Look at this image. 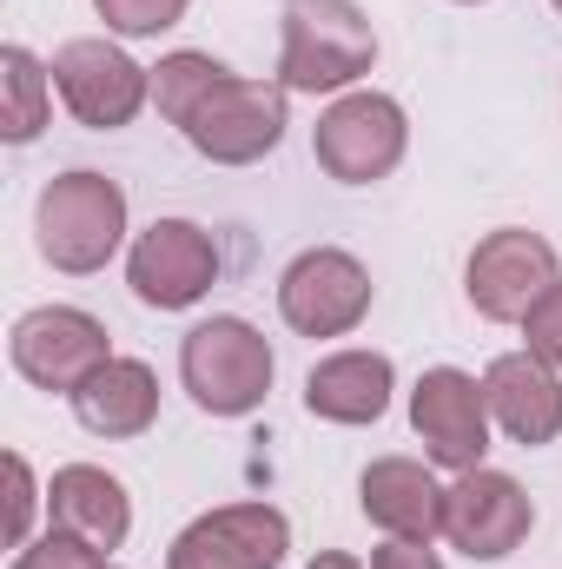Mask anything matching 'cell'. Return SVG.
I'll return each mask as SVG.
<instances>
[{
    "label": "cell",
    "mask_w": 562,
    "mask_h": 569,
    "mask_svg": "<svg viewBox=\"0 0 562 569\" xmlns=\"http://www.w3.org/2000/svg\"><path fill=\"white\" fill-rule=\"evenodd\" d=\"M279 311L298 338H344L371 311V272L338 246H311L284 266Z\"/></svg>",
    "instance_id": "ba28073f"
},
{
    "label": "cell",
    "mask_w": 562,
    "mask_h": 569,
    "mask_svg": "<svg viewBox=\"0 0 562 569\" xmlns=\"http://www.w3.org/2000/svg\"><path fill=\"white\" fill-rule=\"evenodd\" d=\"M291 550V523L272 503H225L185 523L165 550V569H279Z\"/></svg>",
    "instance_id": "30bf717a"
},
{
    "label": "cell",
    "mask_w": 562,
    "mask_h": 569,
    "mask_svg": "<svg viewBox=\"0 0 562 569\" xmlns=\"http://www.w3.org/2000/svg\"><path fill=\"white\" fill-rule=\"evenodd\" d=\"M53 87H60V100H67V113L80 127L120 133V127L140 120L145 93H152V73H145L133 53L107 47V40H67L53 53Z\"/></svg>",
    "instance_id": "52a82bcc"
},
{
    "label": "cell",
    "mask_w": 562,
    "mask_h": 569,
    "mask_svg": "<svg viewBox=\"0 0 562 569\" xmlns=\"http://www.w3.org/2000/svg\"><path fill=\"white\" fill-rule=\"evenodd\" d=\"M33 232H40V259L53 272H100L120 239H127V192L107 172H60L47 179L40 206H33Z\"/></svg>",
    "instance_id": "7a4b0ae2"
},
{
    "label": "cell",
    "mask_w": 562,
    "mask_h": 569,
    "mask_svg": "<svg viewBox=\"0 0 562 569\" xmlns=\"http://www.w3.org/2000/svg\"><path fill=\"white\" fill-rule=\"evenodd\" d=\"M483 398H490V425L523 450H543L562 437V378L556 365H543L536 351H510L483 371Z\"/></svg>",
    "instance_id": "5bb4252c"
},
{
    "label": "cell",
    "mask_w": 562,
    "mask_h": 569,
    "mask_svg": "<svg viewBox=\"0 0 562 569\" xmlns=\"http://www.w3.org/2000/svg\"><path fill=\"white\" fill-rule=\"evenodd\" d=\"M47 107H53V67H40L27 47H7L0 53V140H40Z\"/></svg>",
    "instance_id": "d6986e66"
},
{
    "label": "cell",
    "mask_w": 562,
    "mask_h": 569,
    "mask_svg": "<svg viewBox=\"0 0 562 569\" xmlns=\"http://www.w3.org/2000/svg\"><path fill=\"white\" fill-rule=\"evenodd\" d=\"M556 284H562L556 246L543 232H523V226L490 232L463 266V291L490 325H523L536 311V298H550Z\"/></svg>",
    "instance_id": "5b68a950"
},
{
    "label": "cell",
    "mask_w": 562,
    "mask_h": 569,
    "mask_svg": "<svg viewBox=\"0 0 562 569\" xmlns=\"http://www.w3.org/2000/svg\"><path fill=\"white\" fill-rule=\"evenodd\" d=\"M404 140H411V127L391 93H344L318 113L311 152L338 186H371L404 159Z\"/></svg>",
    "instance_id": "8992f818"
},
{
    "label": "cell",
    "mask_w": 562,
    "mask_h": 569,
    "mask_svg": "<svg viewBox=\"0 0 562 569\" xmlns=\"http://www.w3.org/2000/svg\"><path fill=\"white\" fill-rule=\"evenodd\" d=\"M7 543L13 550H27V523H33V503H40V490H33V470H27V457L13 450L7 457Z\"/></svg>",
    "instance_id": "603a6c76"
},
{
    "label": "cell",
    "mask_w": 562,
    "mask_h": 569,
    "mask_svg": "<svg viewBox=\"0 0 562 569\" xmlns=\"http://www.w3.org/2000/svg\"><path fill=\"white\" fill-rule=\"evenodd\" d=\"M556 13H562V0H556Z\"/></svg>",
    "instance_id": "83f0119b"
},
{
    "label": "cell",
    "mask_w": 562,
    "mask_h": 569,
    "mask_svg": "<svg viewBox=\"0 0 562 569\" xmlns=\"http://www.w3.org/2000/svg\"><path fill=\"white\" fill-rule=\"evenodd\" d=\"M371 569H443V563H436L430 543H398V537H391V543L371 557Z\"/></svg>",
    "instance_id": "d4e9b609"
},
{
    "label": "cell",
    "mask_w": 562,
    "mask_h": 569,
    "mask_svg": "<svg viewBox=\"0 0 562 569\" xmlns=\"http://www.w3.org/2000/svg\"><path fill=\"white\" fill-rule=\"evenodd\" d=\"M391 385H398V371L384 351H338V358L311 365L304 405L324 425H378L391 411Z\"/></svg>",
    "instance_id": "2e32d148"
},
{
    "label": "cell",
    "mask_w": 562,
    "mask_h": 569,
    "mask_svg": "<svg viewBox=\"0 0 562 569\" xmlns=\"http://www.w3.org/2000/svg\"><path fill=\"white\" fill-rule=\"evenodd\" d=\"M523 338H530V351H536L543 365L562 371V284L550 291V298H536V311L523 318Z\"/></svg>",
    "instance_id": "cb8c5ba5"
},
{
    "label": "cell",
    "mask_w": 562,
    "mask_h": 569,
    "mask_svg": "<svg viewBox=\"0 0 562 569\" xmlns=\"http://www.w3.org/2000/svg\"><path fill=\"white\" fill-rule=\"evenodd\" d=\"M411 425H418L430 463H443V470L463 477L490 450V398H483V385L470 371L436 365V371H423L418 391H411Z\"/></svg>",
    "instance_id": "7c38bea8"
},
{
    "label": "cell",
    "mask_w": 562,
    "mask_h": 569,
    "mask_svg": "<svg viewBox=\"0 0 562 569\" xmlns=\"http://www.w3.org/2000/svg\"><path fill=\"white\" fill-rule=\"evenodd\" d=\"M107 569H113V563H107Z\"/></svg>",
    "instance_id": "f1b7e54d"
},
{
    "label": "cell",
    "mask_w": 562,
    "mask_h": 569,
    "mask_svg": "<svg viewBox=\"0 0 562 569\" xmlns=\"http://www.w3.org/2000/svg\"><path fill=\"white\" fill-rule=\"evenodd\" d=\"M13 569H107V557L87 543V537H67V530H47L40 543H27Z\"/></svg>",
    "instance_id": "7402d4cb"
},
{
    "label": "cell",
    "mask_w": 562,
    "mask_h": 569,
    "mask_svg": "<svg viewBox=\"0 0 562 569\" xmlns=\"http://www.w3.org/2000/svg\"><path fill=\"white\" fill-rule=\"evenodd\" d=\"M304 569H364L358 557H344V550H324V557H311Z\"/></svg>",
    "instance_id": "484cf974"
},
{
    "label": "cell",
    "mask_w": 562,
    "mask_h": 569,
    "mask_svg": "<svg viewBox=\"0 0 562 569\" xmlns=\"http://www.w3.org/2000/svg\"><path fill=\"white\" fill-rule=\"evenodd\" d=\"M93 7H100V20H107L113 33H127V40L165 33V27L185 20V0H93Z\"/></svg>",
    "instance_id": "44dd1931"
},
{
    "label": "cell",
    "mask_w": 562,
    "mask_h": 569,
    "mask_svg": "<svg viewBox=\"0 0 562 569\" xmlns=\"http://www.w3.org/2000/svg\"><path fill=\"white\" fill-rule=\"evenodd\" d=\"M73 411H80V425L93 430V437H140L159 418V378L140 358H107L73 391Z\"/></svg>",
    "instance_id": "ac0fdd59"
},
{
    "label": "cell",
    "mask_w": 562,
    "mask_h": 569,
    "mask_svg": "<svg viewBox=\"0 0 562 569\" xmlns=\"http://www.w3.org/2000/svg\"><path fill=\"white\" fill-rule=\"evenodd\" d=\"M179 133L212 166H259L284 140V87L225 73L199 93V107L179 120Z\"/></svg>",
    "instance_id": "277c9868"
},
{
    "label": "cell",
    "mask_w": 562,
    "mask_h": 569,
    "mask_svg": "<svg viewBox=\"0 0 562 569\" xmlns=\"http://www.w3.org/2000/svg\"><path fill=\"white\" fill-rule=\"evenodd\" d=\"M456 7H476V0H456Z\"/></svg>",
    "instance_id": "4316f807"
},
{
    "label": "cell",
    "mask_w": 562,
    "mask_h": 569,
    "mask_svg": "<svg viewBox=\"0 0 562 569\" xmlns=\"http://www.w3.org/2000/svg\"><path fill=\"white\" fill-rule=\"evenodd\" d=\"M47 510H53V530L87 537L93 550H120L127 530H133L127 483L107 477V470H93V463H67V470H53V483H47Z\"/></svg>",
    "instance_id": "e0dca14e"
},
{
    "label": "cell",
    "mask_w": 562,
    "mask_h": 569,
    "mask_svg": "<svg viewBox=\"0 0 562 569\" xmlns=\"http://www.w3.org/2000/svg\"><path fill=\"white\" fill-rule=\"evenodd\" d=\"M219 279V246L212 232H199L192 219H159L145 226L133 259H127V284L140 291V305L152 311H185L199 305Z\"/></svg>",
    "instance_id": "4fadbf2b"
},
{
    "label": "cell",
    "mask_w": 562,
    "mask_h": 569,
    "mask_svg": "<svg viewBox=\"0 0 562 569\" xmlns=\"http://www.w3.org/2000/svg\"><path fill=\"white\" fill-rule=\"evenodd\" d=\"M232 67H219L212 53H165L159 67H152V100H159V113L179 127L192 107H199V93L212 87V80H225Z\"/></svg>",
    "instance_id": "ffe728a7"
},
{
    "label": "cell",
    "mask_w": 562,
    "mask_h": 569,
    "mask_svg": "<svg viewBox=\"0 0 562 569\" xmlns=\"http://www.w3.org/2000/svg\"><path fill=\"white\" fill-rule=\"evenodd\" d=\"M378 33L358 0H284V93H344L371 73Z\"/></svg>",
    "instance_id": "6da1fadb"
},
{
    "label": "cell",
    "mask_w": 562,
    "mask_h": 569,
    "mask_svg": "<svg viewBox=\"0 0 562 569\" xmlns=\"http://www.w3.org/2000/svg\"><path fill=\"white\" fill-rule=\"evenodd\" d=\"M530 523H536V503L523 497V483L503 477V470H483V463L463 470L450 483V497H443V537L476 563L510 557L530 537Z\"/></svg>",
    "instance_id": "8fae6325"
},
{
    "label": "cell",
    "mask_w": 562,
    "mask_h": 569,
    "mask_svg": "<svg viewBox=\"0 0 562 569\" xmlns=\"http://www.w3.org/2000/svg\"><path fill=\"white\" fill-rule=\"evenodd\" d=\"M272 371H279L272 345L245 318H205L179 345V378H185L192 405L212 418H252L272 391Z\"/></svg>",
    "instance_id": "3957f363"
},
{
    "label": "cell",
    "mask_w": 562,
    "mask_h": 569,
    "mask_svg": "<svg viewBox=\"0 0 562 569\" xmlns=\"http://www.w3.org/2000/svg\"><path fill=\"white\" fill-rule=\"evenodd\" d=\"M13 371L27 378V385H40V391H80L113 351H107V325L93 318V311H80V305H40V311H27L20 325H13Z\"/></svg>",
    "instance_id": "9c48e42d"
},
{
    "label": "cell",
    "mask_w": 562,
    "mask_h": 569,
    "mask_svg": "<svg viewBox=\"0 0 562 569\" xmlns=\"http://www.w3.org/2000/svg\"><path fill=\"white\" fill-rule=\"evenodd\" d=\"M358 497H364V517H371L384 537H398V543H430V537L443 530V497H450V490H436V477H430L423 463H411V457H378V463L364 470Z\"/></svg>",
    "instance_id": "9a60e30c"
}]
</instances>
